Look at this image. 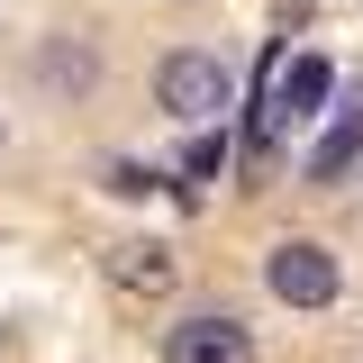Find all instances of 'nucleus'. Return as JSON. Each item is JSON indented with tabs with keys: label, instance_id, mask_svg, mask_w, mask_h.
Returning a JSON list of instances; mask_svg holds the SVG:
<instances>
[{
	"label": "nucleus",
	"instance_id": "2",
	"mask_svg": "<svg viewBox=\"0 0 363 363\" xmlns=\"http://www.w3.org/2000/svg\"><path fill=\"white\" fill-rule=\"evenodd\" d=\"M336 281H345L336 255L309 245V236H281V245L264 255V291L281 300V309H327V300H336Z\"/></svg>",
	"mask_w": 363,
	"mask_h": 363
},
{
	"label": "nucleus",
	"instance_id": "4",
	"mask_svg": "<svg viewBox=\"0 0 363 363\" xmlns=\"http://www.w3.org/2000/svg\"><path fill=\"white\" fill-rule=\"evenodd\" d=\"M318 100H327V64H318V55H300V64H281V82H272V100H264V118H255V136H281L291 128V118H309Z\"/></svg>",
	"mask_w": 363,
	"mask_h": 363
},
{
	"label": "nucleus",
	"instance_id": "5",
	"mask_svg": "<svg viewBox=\"0 0 363 363\" xmlns=\"http://www.w3.org/2000/svg\"><path fill=\"white\" fill-rule=\"evenodd\" d=\"M354 155H363V100H345V109H336V128L309 145V164H300V173H309V182H345V173H354Z\"/></svg>",
	"mask_w": 363,
	"mask_h": 363
},
{
	"label": "nucleus",
	"instance_id": "7",
	"mask_svg": "<svg viewBox=\"0 0 363 363\" xmlns=\"http://www.w3.org/2000/svg\"><path fill=\"white\" fill-rule=\"evenodd\" d=\"M37 73H45V91H91V82H100V64H91L82 45H45Z\"/></svg>",
	"mask_w": 363,
	"mask_h": 363
},
{
	"label": "nucleus",
	"instance_id": "3",
	"mask_svg": "<svg viewBox=\"0 0 363 363\" xmlns=\"http://www.w3.org/2000/svg\"><path fill=\"white\" fill-rule=\"evenodd\" d=\"M164 363H255V336H245V318H182L173 336H164Z\"/></svg>",
	"mask_w": 363,
	"mask_h": 363
},
{
	"label": "nucleus",
	"instance_id": "8",
	"mask_svg": "<svg viewBox=\"0 0 363 363\" xmlns=\"http://www.w3.org/2000/svg\"><path fill=\"white\" fill-rule=\"evenodd\" d=\"M218 164H227V136H191V155H182V173H191V182H209Z\"/></svg>",
	"mask_w": 363,
	"mask_h": 363
},
{
	"label": "nucleus",
	"instance_id": "9",
	"mask_svg": "<svg viewBox=\"0 0 363 363\" xmlns=\"http://www.w3.org/2000/svg\"><path fill=\"white\" fill-rule=\"evenodd\" d=\"M100 191H118V200H145V191H155V173H145V164H109V173H100Z\"/></svg>",
	"mask_w": 363,
	"mask_h": 363
},
{
	"label": "nucleus",
	"instance_id": "1",
	"mask_svg": "<svg viewBox=\"0 0 363 363\" xmlns=\"http://www.w3.org/2000/svg\"><path fill=\"white\" fill-rule=\"evenodd\" d=\"M155 100L173 109L182 128H209L227 100H236V73H227L209 45H182V55H164V73H155Z\"/></svg>",
	"mask_w": 363,
	"mask_h": 363
},
{
	"label": "nucleus",
	"instance_id": "6",
	"mask_svg": "<svg viewBox=\"0 0 363 363\" xmlns=\"http://www.w3.org/2000/svg\"><path fill=\"white\" fill-rule=\"evenodd\" d=\"M109 281L155 300V291H173V255H164L155 236H136V245H109Z\"/></svg>",
	"mask_w": 363,
	"mask_h": 363
}]
</instances>
